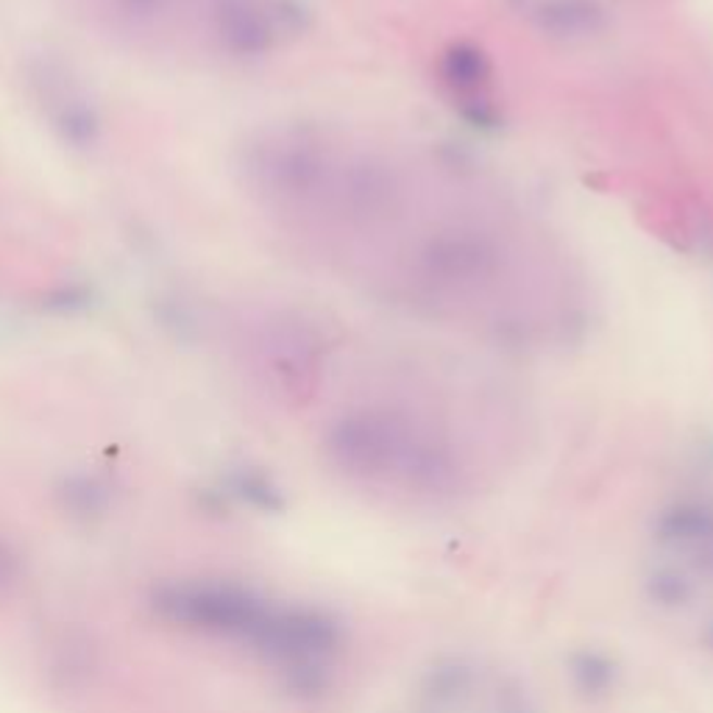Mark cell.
<instances>
[{"instance_id": "1", "label": "cell", "mask_w": 713, "mask_h": 713, "mask_svg": "<svg viewBox=\"0 0 713 713\" xmlns=\"http://www.w3.org/2000/svg\"><path fill=\"white\" fill-rule=\"evenodd\" d=\"M296 12L284 0H213L209 28L234 56L265 53L293 26Z\"/></svg>"}, {"instance_id": "2", "label": "cell", "mask_w": 713, "mask_h": 713, "mask_svg": "<svg viewBox=\"0 0 713 713\" xmlns=\"http://www.w3.org/2000/svg\"><path fill=\"white\" fill-rule=\"evenodd\" d=\"M170 3L174 0H117V9L135 23H145V20H154L156 14L165 12Z\"/></svg>"}]
</instances>
